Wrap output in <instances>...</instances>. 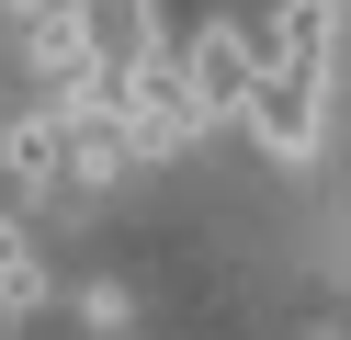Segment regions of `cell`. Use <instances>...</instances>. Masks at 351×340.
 <instances>
[{"label": "cell", "mask_w": 351, "mask_h": 340, "mask_svg": "<svg viewBox=\"0 0 351 340\" xmlns=\"http://www.w3.org/2000/svg\"><path fill=\"white\" fill-rule=\"evenodd\" d=\"M182 80H193V113H238L250 102V80H261V34L250 23H204V34H193V57H182Z\"/></svg>", "instance_id": "cell-3"}, {"label": "cell", "mask_w": 351, "mask_h": 340, "mask_svg": "<svg viewBox=\"0 0 351 340\" xmlns=\"http://www.w3.org/2000/svg\"><path fill=\"white\" fill-rule=\"evenodd\" d=\"M80 34H91V80H125L159 57V0H80Z\"/></svg>", "instance_id": "cell-4"}, {"label": "cell", "mask_w": 351, "mask_h": 340, "mask_svg": "<svg viewBox=\"0 0 351 340\" xmlns=\"http://www.w3.org/2000/svg\"><path fill=\"white\" fill-rule=\"evenodd\" d=\"M0 170H12V181H23V193H69V113H23V125H12V136H0Z\"/></svg>", "instance_id": "cell-5"}, {"label": "cell", "mask_w": 351, "mask_h": 340, "mask_svg": "<svg viewBox=\"0 0 351 340\" xmlns=\"http://www.w3.org/2000/svg\"><path fill=\"white\" fill-rule=\"evenodd\" d=\"M340 12H351V0H340Z\"/></svg>", "instance_id": "cell-8"}, {"label": "cell", "mask_w": 351, "mask_h": 340, "mask_svg": "<svg viewBox=\"0 0 351 340\" xmlns=\"http://www.w3.org/2000/svg\"><path fill=\"white\" fill-rule=\"evenodd\" d=\"M80 68H91V34H80V0L34 12V80H57V91H69Z\"/></svg>", "instance_id": "cell-6"}, {"label": "cell", "mask_w": 351, "mask_h": 340, "mask_svg": "<svg viewBox=\"0 0 351 340\" xmlns=\"http://www.w3.org/2000/svg\"><path fill=\"white\" fill-rule=\"evenodd\" d=\"M0 306H12V317H34V306H46V261H34L12 227H0Z\"/></svg>", "instance_id": "cell-7"}, {"label": "cell", "mask_w": 351, "mask_h": 340, "mask_svg": "<svg viewBox=\"0 0 351 340\" xmlns=\"http://www.w3.org/2000/svg\"><path fill=\"white\" fill-rule=\"evenodd\" d=\"M193 136H204V113H193V80H182V57H147V68H125V148L136 159H182Z\"/></svg>", "instance_id": "cell-2"}, {"label": "cell", "mask_w": 351, "mask_h": 340, "mask_svg": "<svg viewBox=\"0 0 351 340\" xmlns=\"http://www.w3.org/2000/svg\"><path fill=\"white\" fill-rule=\"evenodd\" d=\"M328 34H340V0H283L272 34H261V80H250V125L272 159H306L328 125Z\"/></svg>", "instance_id": "cell-1"}]
</instances>
